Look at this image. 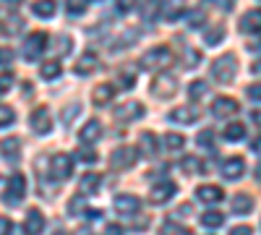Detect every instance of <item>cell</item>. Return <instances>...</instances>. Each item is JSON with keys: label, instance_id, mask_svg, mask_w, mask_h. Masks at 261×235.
Wrapping results in <instances>:
<instances>
[{"label": "cell", "instance_id": "cell-1", "mask_svg": "<svg viewBox=\"0 0 261 235\" xmlns=\"http://www.w3.org/2000/svg\"><path fill=\"white\" fill-rule=\"evenodd\" d=\"M170 63H172V50L167 45H157V47H151L149 53H144L141 58V68L144 71H165L170 68Z\"/></svg>", "mask_w": 261, "mask_h": 235}, {"label": "cell", "instance_id": "cell-2", "mask_svg": "<svg viewBox=\"0 0 261 235\" xmlns=\"http://www.w3.org/2000/svg\"><path fill=\"white\" fill-rule=\"evenodd\" d=\"M235 73H238V60H235V55H222V58H217L214 63H212V79L214 81H220V84H230L232 79H235Z\"/></svg>", "mask_w": 261, "mask_h": 235}, {"label": "cell", "instance_id": "cell-3", "mask_svg": "<svg viewBox=\"0 0 261 235\" xmlns=\"http://www.w3.org/2000/svg\"><path fill=\"white\" fill-rule=\"evenodd\" d=\"M136 160H139V149H136V146H130V144L118 146L115 152L110 154V162H113L115 170H128V167H134Z\"/></svg>", "mask_w": 261, "mask_h": 235}, {"label": "cell", "instance_id": "cell-4", "mask_svg": "<svg viewBox=\"0 0 261 235\" xmlns=\"http://www.w3.org/2000/svg\"><path fill=\"white\" fill-rule=\"evenodd\" d=\"M24 196H27V178H24V175H13V178L8 180L6 194H3L6 204H8V206H18L21 201H24Z\"/></svg>", "mask_w": 261, "mask_h": 235}, {"label": "cell", "instance_id": "cell-5", "mask_svg": "<svg viewBox=\"0 0 261 235\" xmlns=\"http://www.w3.org/2000/svg\"><path fill=\"white\" fill-rule=\"evenodd\" d=\"M175 92H178V79L170 76V73H160L154 79V84H151V94L157 99H170Z\"/></svg>", "mask_w": 261, "mask_h": 235}, {"label": "cell", "instance_id": "cell-6", "mask_svg": "<svg viewBox=\"0 0 261 235\" xmlns=\"http://www.w3.org/2000/svg\"><path fill=\"white\" fill-rule=\"evenodd\" d=\"M47 47V34H42V32H34L32 37L24 39V47H21V55H24L27 60H37L42 53H45Z\"/></svg>", "mask_w": 261, "mask_h": 235}, {"label": "cell", "instance_id": "cell-7", "mask_svg": "<svg viewBox=\"0 0 261 235\" xmlns=\"http://www.w3.org/2000/svg\"><path fill=\"white\" fill-rule=\"evenodd\" d=\"M29 125H32V131L34 134H39V136H45V134H50L53 131V115H50V108H37L34 113H32V118H29Z\"/></svg>", "mask_w": 261, "mask_h": 235}, {"label": "cell", "instance_id": "cell-8", "mask_svg": "<svg viewBox=\"0 0 261 235\" xmlns=\"http://www.w3.org/2000/svg\"><path fill=\"white\" fill-rule=\"evenodd\" d=\"M199 118H201V110L196 105H180V108L170 110V115H167L170 123H180V125H193Z\"/></svg>", "mask_w": 261, "mask_h": 235}, {"label": "cell", "instance_id": "cell-9", "mask_svg": "<svg viewBox=\"0 0 261 235\" xmlns=\"http://www.w3.org/2000/svg\"><path fill=\"white\" fill-rule=\"evenodd\" d=\"M71 173H73V160L68 154H55L50 162V175L55 180H68Z\"/></svg>", "mask_w": 261, "mask_h": 235}, {"label": "cell", "instance_id": "cell-10", "mask_svg": "<svg viewBox=\"0 0 261 235\" xmlns=\"http://www.w3.org/2000/svg\"><path fill=\"white\" fill-rule=\"evenodd\" d=\"M144 105L141 102H123V105H118L115 108V120H120V123H134V120H139V118H144Z\"/></svg>", "mask_w": 261, "mask_h": 235}, {"label": "cell", "instance_id": "cell-11", "mask_svg": "<svg viewBox=\"0 0 261 235\" xmlns=\"http://www.w3.org/2000/svg\"><path fill=\"white\" fill-rule=\"evenodd\" d=\"M238 110H241V105H238L232 97H217L214 105H212V115L214 118H232Z\"/></svg>", "mask_w": 261, "mask_h": 235}, {"label": "cell", "instance_id": "cell-12", "mask_svg": "<svg viewBox=\"0 0 261 235\" xmlns=\"http://www.w3.org/2000/svg\"><path fill=\"white\" fill-rule=\"evenodd\" d=\"M238 29H241L243 34H256V32H261V8L246 11L243 18L238 21Z\"/></svg>", "mask_w": 261, "mask_h": 235}, {"label": "cell", "instance_id": "cell-13", "mask_svg": "<svg viewBox=\"0 0 261 235\" xmlns=\"http://www.w3.org/2000/svg\"><path fill=\"white\" fill-rule=\"evenodd\" d=\"M175 191H178V186H175V183L162 180V183H157V186H151L149 199L154 201V204H165V201H170L172 196H175Z\"/></svg>", "mask_w": 261, "mask_h": 235}, {"label": "cell", "instance_id": "cell-14", "mask_svg": "<svg viewBox=\"0 0 261 235\" xmlns=\"http://www.w3.org/2000/svg\"><path fill=\"white\" fill-rule=\"evenodd\" d=\"M113 206H115V212H120V215H136V212L141 209V201L134 194H120V196L113 199Z\"/></svg>", "mask_w": 261, "mask_h": 235}, {"label": "cell", "instance_id": "cell-15", "mask_svg": "<svg viewBox=\"0 0 261 235\" xmlns=\"http://www.w3.org/2000/svg\"><path fill=\"white\" fill-rule=\"evenodd\" d=\"M220 173H222L225 180H238V178L246 173V162L241 157H230V160H225L220 165Z\"/></svg>", "mask_w": 261, "mask_h": 235}, {"label": "cell", "instance_id": "cell-16", "mask_svg": "<svg viewBox=\"0 0 261 235\" xmlns=\"http://www.w3.org/2000/svg\"><path fill=\"white\" fill-rule=\"evenodd\" d=\"M196 199L206 206H212V204H220L225 199V191L220 186H199L196 188Z\"/></svg>", "mask_w": 261, "mask_h": 235}, {"label": "cell", "instance_id": "cell-17", "mask_svg": "<svg viewBox=\"0 0 261 235\" xmlns=\"http://www.w3.org/2000/svg\"><path fill=\"white\" fill-rule=\"evenodd\" d=\"M113 97H115V87L113 84H97L94 87V92H92V99H94V105L97 108H107V105L113 102Z\"/></svg>", "mask_w": 261, "mask_h": 235}, {"label": "cell", "instance_id": "cell-18", "mask_svg": "<svg viewBox=\"0 0 261 235\" xmlns=\"http://www.w3.org/2000/svg\"><path fill=\"white\" fill-rule=\"evenodd\" d=\"M42 230H45V215H42L39 209H32L27 220H24V232L27 235H39Z\"/></svg>", "mask_w": 261, "mask_h": 235}, {"label": "cell", "instance_id": "cell-19", "mask_svg": "<svg viewBox=\"0 0 261 235\" xmlns=\"http://www.w3.org/2000/svg\"><path fill=\"white\" fill-rule=\"evenodd\" d=\"M99 68V63H97V55L94 53H84L79 60H76V66H73V71L79 73V76H89V73H94Z\"/></svg>", "mask_w": 261, "mask_h": 235}, {"label": "cell", "instance_id": "cell-20", "mask_svg": "<svg viewBox=\"0 0 261 235\" xmlns=\"http://www.w3.org/2000/svg\"><path fill=\"white\" fill-rule=\"evenodd\" d=\"M102 136V123L99 120H89V123H84L81 125V131H79V139L84 141V144H94L97 139Z\"/></svg>", "mask_w": 261, "mask_h": 235}, {"label": "cell", "instance_id": "cell-21", "mask_svg": "<svg viewBox=\"0 0 261 235\" xmlns=\"http://www.w3.org/2000/svg\"><path fill=\"white\" fill-rule=\"evenodd\" d=\"M0 152H3V157L8 162H18L21 160V144H18V139H3V141H0Z\"/></svg>", "mask_w": 261, "mask_h": 235}, {"label": "cell", "instance_id": "cell-22", "mask_svg": "<svg viewBox=\"0 0 261 235\" xmlns=\"http://www.w3.org/2000/svg\"><path fill=\"white\" fill-rule=\"evenodd\" d=\"M162 8H165V0H144V6H141L144 21H149V24H151V21H157Z\"/></svg>", "mask_w": 261, "mask_h": 235}, {"label": "cell", "instance_id": "cell-23", "mask_svg": "<svg viewBox=\"0 0 261 235\" xmlns=\"http://www.w3.org/2000/svg\"><path fill=\"white\" fill-rule=\"evenodd\" d=\"M55 11H58L55 0H34V3H32V13L39 16V18H53Z\"/></svg>", "mask_w": 261, "mask_h": 235}, {"label": "cell", "instance_id": "cell-24", "mask_svg": "<svg viewBox=\"0 0 261 235\" xmlns=\"http://www.w3.org/2000/svg\"><path fill=\"white\" fill-rule=\"evenodd\" d=\"M47 45H50V50H53V55L55 58H60V55H68L71 53V47H73V42L68 39V37H53V39H47Z\"/></svg>", "mask_w": 261, "mask_h": 235}, {"label": "cell", "instance_id": "cell-25", "mask_svg": "<svg viewBox=\"0 0 261 235\" xmlns=\"http://www.w3.org/2000/svg\"><path fill=\"white\" fill-rule=\"evenodd\" d=\"M232 212H235V215H251V212H253V199L248 194H238L232 199Z\"/></svg>", "mask_w": 261, "mask_h": 235}, {"label": "cell", "instance_id": "cell-26", "mask_svg": "<svg viewBox=\"0 0 261 235\" xmlns=\"http://www.w3.org/2000/svg\"><path fill=\"white\" fill-rule=\"evenodd\" d=\"M136 149H139V152H144L146 157H154V154H157V149H160L157 136H154V134H141V144H139Z\"/></svg>", "mask_w": 261, "mask_h": 235}, {"label": "cell", "instance_id": "cell-27", "mask_svg": "<svg viewBox=\"0 0 261 235\" xmlns=\"http://www.w3.org/2000/svg\"><path fill=\"white\" fill-rule=\"evenodd\" d=\"M99 183H102V175L99 173H86L81 178V194H97Z\"/></svg>", "mask_w": 261, "mask_h": 235}, {"label": "cell", "instance_id": "cell-28", "mask_svg": "<svg viewBox=\"0 0 261 235\" xmlns=\"http://www.w3.org/2000/svg\"><path fill=\"white\" fill-rule=\"evenodd\" d=\"M222 136H225L227 141H241V139H246V125H243V123H227L225 131H222Z\"/></svg>", "mask_w": 261, "mask_h": 235}, {"label": "cell", "instance_id": "cell-29", "mask_svg": "<svg viewBox=\"0 0 261 235\" xmlns=\"http://www.w3.org/2000/svg\"><path fill=\"white\" fill-rule=\"evenodd\" d=\"M167 21H178L186 11V0H167V8H162Z\"/></svg>", "mask_w": 261, "mask_h": 235}, {"label": "cell", "instance_id": "cell-30", "mask_svg": "<svg viewBox=\"0 0 261 235\" xmlns=\"http://www.w3.org/2000/svg\"><path fill=\"white\" fill-rule=\"evenodd\" d=\"M60 63L58 60H47V63H42V68H39V76L45 79V81H53V79H58L60 76Z\"/></svg>", "mask_w": 261, "mask_h": 235}, {"label": "cell", "instance_id": "cell-31", "mask_svg": "<svg viewBox=\"0 0 261 235\" xmlns=\"http://www.w3.org/2000/svg\"><path fill=\"white\" fill-rule=\"evenodd\" d=\"M86 8H89V0H65V13H68L71 18L84 16Z\"/></svg>", "mask_w": 261, "mask_h": 235}, {"label": "cell", "instance_id": "cell-32", "mask_svg": "<svg viewBox=\"0 0 261 235\" xmlns=\"http://www.w3.org/2000/svg\"><path fill=\"white\" fill-rule=\"evenodd\" d=\"M204 39H206V45H209V47H214V45H220V42L225 39V27H222V24H217V27L206 29Z\"/></svg>", "mask_w": 261, "mask_h": 235}, {"label": "cell", "instance_id": "cell-33", "mask_svg": "<svg viewBox=\"0 0 261 235\" xmlns=\"http://www.w3.org/2000/svg\"><path fill=\"white\" fill-rule=\"evenodd\" d=\"M222 222H225V215H222V212H204V215H201V225L209 227V230L220 227Z\"/></svg>", "mask_w": 261, "mask_h": 235}, {"label": "cell", "instance_id": "cell-34", "mask_svg": "<svg viewBox=\"0 0 261 235\" xmlns=\"http://www.w3.org/2000/svg\"><path fill=\"white\" fill-rule=\"evenodd\" d=\"M162 141H165V149H167V152H180L183 144H186V139H183L180 134H167Z\"/></svg>", "mask_w": 261, "mask_h": 235}, {"label": "cell", "instance_id": "cell-35", "mask_svg": "<svg viewBox=\"0 0 261 235\" xmlns=\"http://www.w3.org/2000/svg\"><path fill=\"white\" fill-rule=\"evenodd\" d=\"M206 92H209L206 81H193L191 89H188V97H191V102H199L201 97H206Z\"/></svg>", "mask_w": 261, "mask_h": 235}, {"label": "cell", "instance_id": "cell-36", "mask_svg": "<svg viewBox=\"0 0 261 235\" xmlns=\"http://www.w3.org/2000/svg\"><path fill=\"white\" fill-rule=\"evenodd\" d=\"M134 84H136V68L120 71V76H118V87H120V89H130Z\"/></svg>", "mask_w": 261, "mask_h": 235}, {"label": "cell", "instance_id": "cell-37", "mask_svg": "<svg viewBox=\"0 0 261 235\" xmlns=\"http://www.w3.org/2000/svg\"><path fill=\"white\" fill-rule=\"evenodd\" d=\"M68 215H76V217L86 215V217H89L92 209H86V204H84L81 199H71V201H68Z\"/></svg>", "mask_w": 261, "mask_h": 235}, {"label": "cell", "instance_id": "cell-38", "mask_svg": "<svg viewBox=\"0 0 261 235\" xmlns=\"http://www.w3.org/2000/svg\"><path fill=\"white\" fill-rule=\"evenodd\" d=\"M16 120V113L8 108V105H0V128H6Z\"/></svg>", "mask_w": 261, "mask_h": 235}, {"label": "cell", "instance_id": "cell-39", "mask_svg": "<svg viewBox=\"0 0 261 235\" xmlns=\"http://www.w3.org/2000/svg\"><path fill=\"white\" fill-rule=\"evenodd\" d=\"M160 235H191L186 227H180V225H172V222H165L162 225V230H160Z\"/></svg>", "mask_w": 261, "mask_h": 235}, {"label": "cell", "instance_id": "cell-40", "mask_svg": "<svg viewBox=\"0 0 261 235\" xmlns=\"http://www.w3.org/2000/svg\"><path fill=\"white\" fill-rule=\"evenodd\" d=\"M79 113H81V105H79V102L68 105V108L63 110V123H71V120H73V118H76Z\"/></svg>", "mask_w": 261, "mask_h": 235}, {"label": "cell", "instance_id": "cell-41", "mask_svg": "<svg viewBox=\"0 0 261 235\" xmlns=\"http://www.w3.org/2000/svg\"><path fill=\"white\" fill-rule=\"evenodd\" d=\"M212 141H214V131H201L196 136V144L204 146V149H212Z\"/></svg>", "mask_w": 261, "mask_h": 235}, {"label": "cell", "instance_id": "cell-42", "mask_svg": "<svg viewBox=\"0 0 261 235\" xmlns=\"http://www.w3.org/2000/svg\"><path fill=\"white\" fill-rule=\"evenodd\" d=\"M76 157L84 160V162H97V152H94V149H89V146H81L79 152H76Z\"/></svg>", "mask_w": 261, "mask_h": 235}, {"label": "cell", "instance_id": "cell-43", "mask_svg": "<svg viewBox=\"0 0 261 235\" xmlns=\"http://www.w3.org/2000/svg\"><path fill=\"white\" fill-rule=\"evenodd\" d=\"M204 18H206V16H204V11H191V18H188V27H191V29H196V27H201V24H204Z\"/></svg>", "mask_w": 261, "mask_h": 235}, {"label": "cell", "instance_id": "cell-44", "mask_svg": "<svg viewBox=\"0 0 261 235\" xmlns=\"http://www.w3.org/2000/svg\"><path fill=\"white\" fill-rule=\"evenodd\" d=\"M136 3H139V0H115V8L120 13H128L130 8H136Z\"/></svg>", "mask_w": 261, "mask_h": 235}, {"label": "cell", "instance_id": "cell-45", "mask_svg": "<svg viewBox=\"0 0 261 235\" xmlns=\"http://www.w3.org/2000/svg\"><path fill=\"white\" fill-rule=\"evenodd\" d=\"M201 60V53H196V50H188L186 53V68H193L196 66V63H199Z\"/></svg>", "mask_w": 261, "mask_h": 235}, {"label": "cell", "instance_id": "cell-46", "mask_svg": "<svg viewBox=\"0 0 261 235\" xmlns=\"http://www.w3.org/2000/svg\"><path fill=\"white\" fill-rule=\"evenodd\" d=\"M246 94H248L251 99H256V102H261V84H251V87L246 89Z\"/></svg>", "mask_w": 261, "mask_h": 235}, {"label": "cell", "instance_id": "cell-47", "mask_svg": "<svg viewBox=\"0 0 261 235\" xmlns=\"http://www.w3.org/2000/svg\"><path fill=\"white\" fill-rule=\"evenodd\" d=\"M13 232V222L8 217H0V235H11Z\"/></svg>", "mask_w": 261, "mask_h": 235}, {"label": "cell", "instance_id": "cell-48", "mask_svg": "<svg viewBox=\"0 0 261 235\" xmlns=\"http://www.w3.org/2000/svg\"><path fill=\"white\" fill-rule=\"evenodd\" d=\"M11 84H13V76L11 73H3V76H0V92H8Z\"/></svg>", "mask_w": 261, "mask_h": 235}, {"label": "cell", "instance_id": "cell-49", "mask_svg": "<svg viewBox=\"0 0 261 235\" xmlns=\"http://www.w3.org/2000/svg\"><path fill=\"white\" fill-rule=\"evenodd\" d=\"M196 165H201V162H196V157H186L183 160V170H186V173H193Z\"/></svg>", "mask_w": 261, "mask_h": 235}, {"label": "cell", "instance_id": "cell-50", "mask_svg": "<svg viewBox=\"0 0 261 235\" xmlns=\"http://www.w3.org/2000/svg\"><path fill=\"white\" fill-rule=\"evenodd\" d=\"M230 235H253V230L251 227H246V225H241V227H232V232Z\"/></svg>", "mask_w": 261, "mask_h": 235}, {"label": "cell", "instance_id": "cell-51", "mask_svg": "<svg viewBox=\"0 0 261 235\" xmlns=\"http://www.w3.org/2000/svg\"><path fill=\"white\" fill-rule=\"evenodd\" d=\"M13 60V53L6 50V47H0V63H11Z\"/></svg>", "mask_w": 261, "mask_h": 235}, {"label": "cell", "instance_id": "cell-52", "mask_svg": "<svg viewBox=\"0 0 261 235\" xmlns=\"http://www.w3.org/2000/svg\"><path fill=\"white\" fill-rule=\"evenodd\" d=\"M107 235H123L120 225H107Z\"/></svg>", "mask_w": 261, "mask_h": 235}, {"label": "cell", "instance_id": "cell-53", "mask_svg": "<svg viewBox=\"0 0 261 235\" xmlns=\"http://www.w3.org/2000/svg\"><path fill=\"white\" fill-rule=\"evenodd\" d=\"M251 149H253V152H256V154H261V136H258V139H256V141L251 144Z\"/></svg>", "mask_w": 261, "mask_h": 235}, {"label": "cell", "instance_id": "cell-54", "mask_svg": "<svg viewBox=\"0 0 261 235\" xmlns=\"http://www.w3.org/2000/svg\"><path fill=\"white\" fill-rule=\"evenodd\" d=\"M251 118H253V123H258V125H261V110H253V113H251Z\"/></svg>", "mask_w": 261, "mask_h": 235}, {"label": "cell", "instance_id": "cell-55", "mask_svg": "<svg viewBox=\"0 0 261 235\" xmlns=\"http://www.w3.org/2000/svg\"><path fill=\"white\" fill-rule=\"evenodd\" d=\"M253 73H261V60H258L256 66H253Z\"/></svg>", "mask_w": 261, "mask_h": 235}, {"label": "cell", "instance_id": "cell-56", "mask_svg": "<svg viewBox=\"0 0 261 235\" xmlns=\"http://www.w3.org/2000/svg\"><path fill=\"white\" fill-rule=\"evenodd\" d=\"M53 235H71V232H68V230H55Z\"/></svg>", "mask_w": 261, "mask_h": 235}, {"label": "cell", "instance_id": "cell-57", "mask_svg": "<svg viewBox=\"0 0 261 235\" xmlns=\"http://www.w3.org/2000/svg\"><path fill=\"white\" fill-rule=\"evenodd\" d=\"M6 3H11V6H18V3H21V0H6Z\"/></svg>", "mask_w": 261, "mask_h": 235}]
</instances>
